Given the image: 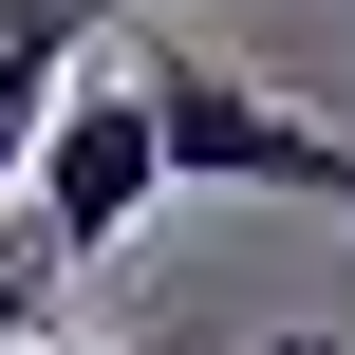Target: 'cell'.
Returning a JSON list of instances; mask_svg holds the SVG:
<instances>
[{
	"instance_id": "6da1fadb",
	"label": "cell",
	"mask_w": 355,
	"mask_h": 355,
	"mask_svg": "<svg viewBox=\"0 0 355 355\" xmlns=\"http://www.w3.org/2000/svg\"><path fill=\"white\" fill-rule=\"evenodd\" d=\"M150 56V131H168V187H262V206H355V131L281 112L243 56L206 37H131Z\"/></svg>"
},
{
	"instance_id": "7a4b0ae2",
	"label": "cell",
	"mask_w": 355,
	"mask_h": 355,
	"mask_svg": "<svg viewBox=\"0 0 355 355\" xmlns=\"http://www.w3.org/2000/svg\"><path fill=\"white\" fill-rule=\"evenodd\" d=\"M150 187H168V131H150V56H94L75 94H56V131H37V225H56V262H112L131 225H150Z\"/></svg>"
},
{
	"instance_id": "3957f363",
	"label": "cell",
	"mask_w": 355,
	"mask_h": 355,
	"mask_svg": "<svg viewBox=\"0 0 355 355\" xmlns=\"http://www.w3.org/2000/svg\"><path fill=\"white\" fill-rule=\"evenodd\" d=\"M56 94H75V0H19V19H0V206L37 187V131H56Z\"/></svg>"
},
{
	"instance_id": "277c9868",
	"label": "cell",
	"mask_w": 355,
	"mask_h": 355,
	"mask_svg": "<svg viewBox=\"0 0 355 355\" xmlns=\"http://www.w3.org/2000/svg\"><path fill=\"white\" fill-rule=\"evenodd\" d=\"M37 355H75V337H37Z\"/></svg>"
},
{
	"instance_id": "5b68a950",
	"label": "cell",
	"mask_w": 355,
	"mask_h": 355,
	"mask_svg": "<svg viewBox=\"0 0 355 355\" xmlns=\"http://www.w3.org/2000/svg\"><path fill=\"white\" fill-rule=\"evenodd\" d=\"M337 355H355V337H337Z\"/></svg>"
}]
</instances>
